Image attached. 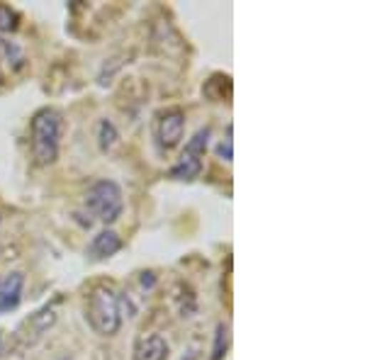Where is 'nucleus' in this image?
<instances>
[{"label": "nucleus", "instance_id": "f8f14e48", "mask_svg": "<svg viewBox=\"0 0 365 360\" xmlns=\"http://www.w3.org/2000/svg\"><path fill=\"white\" fill-rule=\"evenodd\" d=\"M17 29V13L8 5H0V32H15Z\"/></svg>", "mask_w": 365, "mask_h": 360}, {"label": "nucleus", "instance_id": "6e6552de", "mask_svg": "<svg viewBox=\"0 0 365 360\" xmlns=\"http://www.w3.org/2000/svg\"><path fill=\"white\" fill-rule=\"evenodd\" d=\"M166 358H168V344L158 334L141 336L137 346H134V360H166Z\"/></svg>", "mask_w": 365, "mask_h": 360}, {"label": "nucleus", "instance_id": "39448f33", "mask_svg": "<svg viewBox=\"0 0 365 360\" xmlns=\"http://www.w3.org/2000/svg\"><path fill=\"white\" fill-rule=\"evenodd\" d=\"M182 132H185V112L180 108H170L158 117L156 137L163 151H170L180 144Z\"/></svg>", "mask_w": 365, "mask_h": 360}, {"label": "nucleus", "instance_id": "9b49d317", "mask_svg": "<svg viewBox=\"0 0 365 360\" xmlns=\"http://www.w3.org/2000/svg\"><path fill=\"white\" fill-rule=\"evenodd\" d=\"M227 346H229V331L225 324L217 326V334H215V348H212V360H222L227 356Z\"/></svg>", "mask_w": 365, "mask_h": 360}, {"label": "nucleus", "instance_id": "1a4fd4ad", "mask_svg": "<svg viewBox=\"0 0 365 360\" xmlns=\"http://www.w3.org/2000/svg\"><path fill=\"white\" fill-rule=\"evenodd\" d=\"M0 58L10 66V71H20L25 66V51L17 42H10V39H0Z\"/></svg>", "mask_w": 365, "mask_h": 360}, {"label": "nucleus", "instance_id": "0eeeda50", "mask_svg": "<svg viewBox=\"0 0 365 360\" xmlns=\"http://www.w3.org/2000/svg\"><path fill=\"white\" fill-rule=\"evenodd\" d=\"M120 249H122V239L115 232L105 229V232L93 236L91 246H88V256H91L93 261H105V258H113Z\"/></svg>", "mask_w": 365, "mask_h": 360}, {"label": "nucleus", "instance_id": "f257e3e1", "mask_svg": "<svg viewBox=\"0 0 365 360\" xmlns=\"http://www.w3.org/2000/svg\"><path fill=\"white\" fill-rule=\"evenodd\" d=\"M86 319L96 334L115 336L122 326L120 294H117L110 285L93 287L86 299Z\"/></svg>", "mask_w": 365, "mask_h": 360}, {"label": "nucleus", "instance_id": "ddd939ff", "mask_svg": "<svg viewBox=\"0 0 365 360\" xmlns=\"http://www.w3.org/2000/svg\"><path fill=\"white\" fill-rule=\"evenodd\" d=\"M217 153H220L225 161H232L234 153H232V127L227 129V141H222L220 146H217Z\"/></svg>", "mask_w": 365, "mask_h": 360}, {"label": "nucleus", "instance_id": "4468645a", "mask_svg": "<svg viewBox=\"0 0 365 360\" xmlns=\"http://www.w3.org/2000/svg\"><path fill=\"white\" fill-rule=\"evenodd\" d=\"M182 360H185V358H182ZM187 360H197V356H195V353H190V356H187Z\"/></svg>", "mask_w": 365, "mask_h": 360}, {"label": "nucleus", "instance_id": "7ed1b4c3", "mask_svg": "<svg viewBox=\"0 0 365 360\" xmlns=\"http://www.w3.org/2000/svg\"><path fill=\"white\" fill-rule=\"evenodd\" d=\"M86 207L93 217L105 224H113L125 210V195L115 180H96L86 192Z\"/></svg>", "mask_w": 365, "mask_h": 360}, {"label": "nucleus", "instance_id": "f03ea898", "mask_svg": "<svg viewBox=\"0 0 365 360\" xmlns=\"http://www.w3.org/2000/svg\"><path fill=\"white\" fill-rule=\"evenodd\" d=\"M32 156L37 166H51L58 156V141H61V115L51 108L39 110L32 117Z\"/></svg>", "mask_w": 365, "mask_h": 360}, {"label": "nucleus", "instance_id": "423d86ee", "mask_svg": "<svg viewBox=\"0 0 365 360\" xmlns=\"http://www.w3.org/2000/svg\"><path fill=\"white\" fill-rule=\"evenodd\" d=\"M22 287H25V273H20V270L0 277V314L17 309L22 299Z\"/></svg>", "mask_w": 365, "mask_h": 360}, {"label": "nucleus", "instance_id": "9d476101", "mask_svg": "<svg viewBox=\"0 0 365 360\" xmlns=\"http://www.w3.org/2000/svg\"><path fill=\"white\" fill-rule=\"evenodd\" d=\"M117 139H120V134H117V129L113 122L103 120L98 125V141H100V149L103 151H110L113 146L117 144Z\"/></svg>", "mask_w": 365, "mask_h": 360}, {"label": "nucleus", "instance_id": "20e7f679", "mask_svg": "<svg viewBox=\"0 0 365 360\" xmlns=\"http://www.w3.org/2000/svg\"><path fill=\"white\" fill-rule=\"evenodd\" d=\"M207 141H210V127L197 129L195 137L187 141L185 151L180 153L178 163L168 170L170 178L185 180V182L200 178V173H202V156H205V151H207Z\"/></svg>", "mask_w": 365, "mask_h": 360}, {"label": "nucleus", "instance_id": "2eb2a0df", "mask_svg": "<svg viewBox=\"0 0 365 360\" xmlns=\"http://www.w3.org/2000/svg\"><path fill=\"white\" fill-rule=\"evenodd\" d=\"M58 360H71V358H58Z\"/></svg>", "mask_w": 365, "mask_h": 360}]
</instances>
